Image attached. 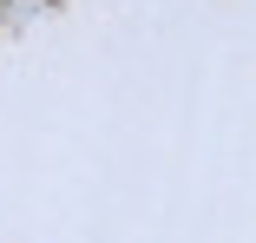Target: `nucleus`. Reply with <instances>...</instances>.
I'll list each match as a JSON object with an SVG mask.
<instances>
[]
</instances>
